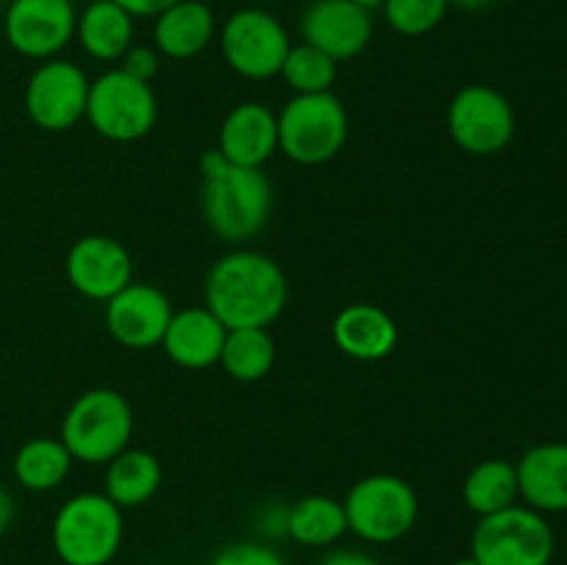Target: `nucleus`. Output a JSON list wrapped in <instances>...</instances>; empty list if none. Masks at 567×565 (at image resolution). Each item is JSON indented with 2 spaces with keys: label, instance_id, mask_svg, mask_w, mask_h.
<instances>
[{
  "label": "nucleus",
  "instance_id": "nucleus-1",
  "mask_svg": "<svg viewBox=\"0 0 567 565\" xmlns=\"http://www.w3.org/2000/svg\"><path fill=\"white\" fill-rule=\"evenodd\" d=\"M288 280L280 264L255 249H233L205 277V308L227 327H269L286 310Z\"/></svg>",
  "mask_w": 567,
  "mask_h": 565
},
{
  "label": "nucleus",
  "instance_id": "nucleus-7",
  "mask_svg": "<svg viewBox=\"0 0 567 565\" xmlns=\"http://www.w3.org/2000/svg\"><path fill=\"white\" fill-rule=\"evenodd\" d=\"M471 557L480 565H551L554 532L546 515L513 504L480 518L471 535Z\"/></svg>",
  "mask_w": 567,
  "mask_h": 565
},
{
  "label": "nucleus",
  "instance_id": "nucleus-5",
  "mask_svg": "<svg viewBox=\"0 0 567 565\" xmlns=\"http://www.w3.org/2000/svg\"><path fill=\"white\" fill-rule=\"evenodd\" d=\"M349 136V114L332 92L293 94L277 114V147L302 166L336 158Z\"/></svg>",
  "mask_w": 567,
  "mask_h": 565
},
{
  "label": "nucleus",
  "instance_id": "nucleus-38",
  "mask_svg": "<svg viewBox=\"0 0 567 565\" xmlns=\"http://www.w3.org/2000/svg\"><path fill=\"white\" fill-rule=\"evenodd\" d=\"M264 3H277V0H264Z\"/></svg>",
  "mask_w": 567,
  "mask_h": 565
},
{
  "label": "nucleus",
  "instance_id": "nucleus-6",
  "mask_svg": "<svg viewBox=\"0 0 567 565\" xmlns=\"http://www.w3.org/2000/svg\"><path fill=\"white\" fill-rule=\"evenodd\" d=\"M347 526L360 541L385 546L408 535L419 521V496L396 474H371L354 482L343 496Z\"/></svg>",
  "mask_w": 567,
  "mask_h": 565
},
{
  "label": "nucleus",
  "instance_id": "nucleus-12",
  "mask_svg": "<svg viewBox=\"0 0 567 565\" xmlns=\"http://www.w3.org/2000/svg\"><path fill=\"white\" fill-rule=\"evenodd\" d=\"M75 22L78 11L72 0H9L3 37L14 53L48 61L75 39Z\"/></svg>",
  "mask_w": 567,
  "mask_h": 565
},
{
  "label": "nucleus",
  "instance_id": "nucleus-20",
  "mask_svg": "<svg viewBox=\"0 0 567 565\" xmlns=\"http://www.w3.org/2000/svg\"><path fill=\"white\" fill-rule=\"evenodd\" d=\"M216 37V17L203 0H177L155 17L153 42L161 55L172 61H188L203 53Z\"/></svg>",
  "mask_w": 567,
  "mask_h": 565
},
{
  "label": "nucleus",
  "instance_id": "nucleus-32",
  "mask_svg": "<svg viewBox=\"0 0 567 565\" xmlns=\"http://www.w3.org/2000/svg\"><path fill=\"white\" fill-rule=\"evenodd\" d=\"M319 565H380L371 554L358 552V548H336L327 557H321Z\"/></svg>",
  "mask_w": 567,
  "mask_h": 565
},
{
  "label": "nucleus",
  "instance_id": "nucleus-39",
  "mask_svg": "<svg viewBox=\"0 0 567 565\" xmlns=\"http://www.w3.org/2000/svg\"><path fill=\"white\" fill-rule=\"evenodd\" d=\"M6 3H9V0H0V6H6Z\"/></svg>",
  "mask_w": 567,
  "mask_h": 565
},
{
  "label": "nucleus",
  "instance_id": "nucleus-40",
  "mask_svg": "<svg viewBox=\"0 0 567 565\" xmlns=\"http://www.w3.org/2000/svg\"><path fill=\"white\" fill-rule=\"evenodd\" d=\"M72 3H75V0H72Z\"/></svg>",
  "mask_w": 567,
  "mask_h": 565
},
{
  "label": "nucleus",
  "instance_id": "nucleus-14",
  "mask_svg": "<svg viewBox=\"0 0 567 565\" xmlns=\"http://www.w3.org/2000/svg\"><path fill=\"white\" fill-rule=\"evenodd\" d=\"M64 271L70 286L94 302H109L127 282H133L131 253L111 236L78 238L66 253Z\"/></svg>",
  "mask_w": 567,
  "mask_h": 565
},
{
  "label": "nucleus",
  "instance_id": "nucleus-13",
  "mask_svg": "<svg viewBox=\"0 0 567 565\" xmlns=\"http://www.w3.org/2000/svg\"><path fill=\"white\" fill-rule=\"evenodd\" d=\"M299 33L305 44H313L332 61H349L369 48L374 22L371 11L354 0H310L299 17Z\"/></svg>",
  "mask_w": 567,
  "mask_h": 565
},
{
  "label": "nucleus",
  "instance_id": "nucleus-15",
  "mask_svg": "<svg viewBox=\"0 0 567 565\" xmlns=\"http://www.w3.org/2000/svg\"><path fill=\"white\" fill-rule=\"evenodd\" d=\"M172 314L169 297L150 282H127L103 310L111 338L127 349L161 347Z\"/></svg>",
  "mask_w": 567,
  "mask_h": 565
},
{
  "label": "nucleus",
  "instance_id": "nucleus-4",
  "mask_svg": "<svg viewBox=\"0 0 567 565\" xmlns=\"http://www.w3.org/2000/svg\"><path fill=\"white\" fill-rule=\"evenodd\" d=\"M275 188L264 170L230 166L214 181H203L205 225L227 244H247L271 216Z\"/></svg>",
  "mask_w": 567,
  "mask_h": 565
},
{
  "label": "nucleus",
  "instance_id": "nucleus-2",
  "mask_svg": "<svg viewBox=\"0 0 567 565\" xmlns=\"http://www.w3.org/2000/svg\"><path fill=\"white\" fill-rule=\"evenodd\" d=\"M125 537L122 510L105 493L66 499L50 524V543L64 565H109Z\"/></svg>",
  "mask_w": 567,
  "mask_h": 565
},
{
  "label": "nucleus",
  "instance_id": "nucleus-10",
  "mask_svg": "<svg viewBox=\"0 0 567 565\" xmlns=\"http://www.w3.org/2000/svg\"><path fill=\"white\" fill-rule=\"evenodd\" d=\"M446 127L463 153L496 155L513 142L515 111L498 89L487 83H468L449 103Z\"/></svg>",
  "mask_w": 567,
  "mask_h": 565
},
{
  "label": "nucleus",
  "instance_id": "nucleus-21",
  "mask_svg": "<svg viewBox=\"0 0 567 565\" xmlns=\"http://www.w3.org/2000/svg\"><path fill=\"white\" fill-rule=\"evenodd\" d=\"M133 17L114 0H89L78 14L75 39L94 61H120L133 44Z\"/></svg>",
  "mask_w": 567,
  "mask_h": 565
},
{
  "label": "nucleus",
  "instance_id": "nucleus-19",
  "mask_svg": "<svg viewBox=\"0 0 567 565\" xmlns=\"http://www.w3.org/2000/svg\"><path fill=\"white\" fill-rule=\"evenodd\" d=\"M332 341L347 358L374 363L396 349L399 327L388 310L369 302H354L347 305L332 321Z\"/></svg>",
  "mask_w": 567,
  "mask_h": 565
},
{
  "label": "nucleus",
  "instance_id": "nucleus-16",
  "mask_svg": "<svg viewBox=\"0 0 567 565\" xmlns=\"http://www.w3.org/2000/svg\"><path fill=\"white\" fill-rule=\"evenodd\" d=\"M227 327L205 305L203 308H183L172 314L161 347H164L166 358L181 369L203 371L219 363Z\"/></svg>",
  "mask_w": 567,
  "mask_h": 565
},
{
  "label": "nucleus",
  "instance_id": "nucleus-33",
  "mask_svg": "<svg viewBox=\"0 0 567 565\" xmlns=\"http://www.w3.org/2000/svg\"><path fill=\"white\" fill-rule=\"evenodd\" d=\"M230 166L233 164L225 158V153H221L219 147L208 150V153H203V158H199V172H203V181H214V177H219L221 172H227Z\"/></svg>",
  "mask_w": 567,
  "mask_h": 565
},
{
  "label": "nucleus",
  "instance_id": "nucleus-28",
  "mask_svg": "<svg viewBox=\"0 0 567 565\" xmlns=\"http://www.w3.org/2000/svg\"><path fill=\"white\" fill-rule=\"evenodd\" d=\"M388 25L402 37H424L435 31L452 9L449 0H385L380 6Z\"/></svg>",
  "mask_w": 567,
  "mask_h": 565
},
{
  "label": "nucleus",
  "instance_id": "nucleus-35",
  "mask_svg": "<svg viewBox=\"0 0 567 565\" xmlns=\"http://www.w3.org/2000/svg\"><path fill=\"white\" fill-rule=\"evenodd\" d=\"M496 0H449V6H457V9L463 11H480V9H487V6H493Z\"/></svg>",
  "mask_w": 567,
  "mask_h": 565
},
{
  "label": "nucleus",
  "instance_id": "nucleus-34",
  "mask_svg": "<svg viewBox=\"0 0 567 565\" xmlns=\"http://www.w3.org/2000/svg\"><path fill=\"white\" fill-rule=\"evenodd\" d=\"M14 515H17L14 499H11V493L0 485V535L9 532V526L14 524Z\"/></svg>",
  "mask_w": 567,
  "mask_h": 565
},
{
  "label": "nucleus",
  "instance_id": "nucleus-37",
  "mask_svg": "<svg viewBox=\"0 0 567 565\" xmlns=\"http://www.w3.org/2000/svg\"><path fill=\"white\" fill-rule=\"evenodd\" d=\"M452 565H480V563H476L474 557H460V559H454Z\"/></svg>",
  "mask_w": 567,
  "mask_h": 565
},
{
  "label": "nucleus",
  "instance_id": "nucleus-27",
  "mask_svg": "<svg viewBox=\"0 0 567 565\" xmlns=\"http://www.w3.org/2000/svg\"><path fill=\"white\" fill-rule=\"evenodd\" d=\"M280 75L293 89V94L332 92V83L338 78V61L316 50L313 44H291Z\"/></svg>",
  "mask_w": 567,
  "mask_h": 565
},
{
  "label": "nucleus",
  "instance_id": "nucleus-22",
  "mask_svg": "<svg viewBox=\"0 0 567 565\" xmlns=\"http://www.w3.org/2000/svg\"><path fill=\"white\" fill-rule=\"evenodd\" d=\"M161 476L164 474L155 454L127 446L111 463H105L103 493L120 510L142 507L158 493Z\"/></svg>",
  "mask_w": 567,
  "mask_h": 565
},
{
  "label": "nucleus",
  "instance_id": "nucleus-36",
  "mask_svg": "<svg viewBox=\"0 0 567 565\" xmlns=\"http://www.w3.org/2000/svg\"><path fill=\"white\" fill-rule=\"evenodd\" d=\"M354 3L363 6V9H369V11H374V9H380V6L385 3V0H354Z\"/></svg>",
  "mask_w": 567,
  "mask_h": 565
},
{
  "label": "nucleus",
  "instance_id": "nucleus-26",
  "mask_svg": "<svg viewBox=\"0 0 567 565\" xmlns=\"http://www.w3.org/2000/svg\"><path fill=\"white\" fill-rule=\"evenodd\" d=\"M275 358L277 349L266 327H238V330H227L219 366L233 380L258 382L269 374Z\"/></svg>",
  "mask_w": 567,
  "mask_h": 565
},
{
  "label": "nucleus",
  "instance_id": "nucleus-3",
  "mask_svg": "<svg viewBox=\"0 0 567 565\" xmlns=\"http://www.w3.org/2000/svg\"><path fill=\"white\" fill-rule=\"evenodd\" d=\"M133 435V410L114 388H92L66 408L61 419V443L72 460L105 465L125 452Z\"/></svg>",
  "mask_w": 567,
  "mask_h": 565
},
{
  "label": "nucleus",
  "instance_id": "nucleus-25",
  "mask_svg": "<svg viewBox=\"0 0 567 565\" xmlns=\"http://www.w3.org/2000/svg\"><path fill=\"white\" fill-rule=\"evenodd\" d=\"M72 454L70 449L61 443V438H31V441L22 443L14 454V471L17 485H22L25 491L33 493H48L55 491L61 482L66 480L72 469Z\"/></svg>",
  "mask_w": 567,
  "mask_h": 565
},
{
  "label": "nucleus",
  "instance_id": "nucleus-18",
  "mask_svg": "<svg viewBox=\"0 0 567 565\" xmlns=\"http://www.w3.org/2000/svg\"><path fill=\"white\" fill-rule=\"evenodd\" d=\"M518 491L537 513H567V443H537L515 463Z\"/></svg>",
  "mask_w": 567,
  "mask_h": 565
},
{
  "label": "nucleus",
  "instance_id": "nucleus-24",
  "mask_svg": "<svg viewBox=\"0 0 567 565\" xmlns=\"http://www.w3.org/2000/svg\"><path fill=\"white\" fill-rule=\"evenodd\" d=\"M518 471L515 463L502 458H491L476 463L463 482V502L480 518L518 504Z\"/></svg>",
  "mask_w": 567,
  "mask_h": 565
},
{
  "label": "nucleus",
  "instance_id": "nucleus-9",
  "mask_svg": "<svg viewBox=\"0 0 567 565\" xmlns=\"http://www.w3.org/2000/svg\"><path fill=\"white\" fill-rule=\"evenodd\" d=\"M219 48L233 72L249 81H269L280 75L291 39L269 11L238 9L219 28Z\"/></svg>",
  "mask_w": 567,
  "mask_h": 565
},
{
  "label": "nucleus",
  "instance_id": "nucleus-30",
  "mask_svg": "<svg viewBox=\"0 0 567 565\" xmlns=\"http://www.w3.org/2000/svg\"><path fill=\"white\" fill-rule=\"evenodd\" d=\"M120 70L136 81L150 83L158 72V50L147 48V44H131L120 59Z\"/></svg>",
  "mask_w": 567,
  "mask_h": 565
},
{
  "label": "nucleus",
  "instance_id": "nucleus-31",
  "mask_svg": "<svg viewBox=\"0 0 567 565\" xmlns=\"http://www.w3.org/2000/svg\"><path fill=\"white\" fill-rule=\"evenodd\" d=\"M114 3L122 6L133 20H150V17L155 20V17L164 14L169 6H175L177 0H114Z\"/></svg>",
  "mask_w": 567,
  "mask_h": 565
},
{
  "label": "nucleus",
  "instance_id": "nucleus-11",
  "mask_svg": "<svg viewBox=\"0 0 567 565\" xmlns=\"http://www.w3.org/2000/svg\"><path fill=\"white\" fill-rule=\"evenodd\" d=\"M89 83L92 81L75 61H64L59 55L39 61L22 94L28 120L50 133L70 131L86 116Z\"/></svg>",
  "mask_w": 567,
  "mask_h": 565
},
{
  "label": "nucleus",
  "instance_id": "nucleus-29",
  "mask_svg": "<svg viewBox=\"0 0 567 565\" xmlns=\"http://www.w3.org/2000/svg\"><path fill=\"white\" fill-rule=\"evenodd\" d=\"M210 565H286L277 548L258 541H238L219 548L210 559Z\"/></svg>",
  "mask_w": 567,
  "mask_h": 565
},
{
  "label": "nucleus",
  "instance_id": "nucleus-23",
  "mask_svg": "<svg viewBox=\"0 0 567 565\" xmlns=\"http://www.w3.org/2000/svg\"><path fill=\"white\" fill-rule=\"evenodd\" d=\"M349 532L343 502L332 496H302L286 510V535L308 548H327Z\"/></svg>",
  "mask_w": 567,
  "mask_h": 565
},
{
  "label": "nucleus",
  "instance_id": "nucleus-17",
  "mask_svg": "<svg viewBox=\"0 0 567 565\" xmlns=\"http://www.w3.org/2000/svg\"><path fill=\"white\" fill-rule=\"evenodd\" d=\"M219 150L233 166L264 170L277 153V114L264 103H241L219 127Z\"/></svg>",
  "mask_w": 567,
  "mask_h": 565
},
{
  "label": "nucleus",
  "instance_id": "nucleus-8",
  "mask_svg": "<svg viewBox=\"0 0 567 565\" xmlns=\"http://www.w3.org/2000/svg\"><path fill=\"white\" fill-rule=\"evenodd\" d=\"M86 120L109 142H138L155 127L158 100L150 83L114 66L89 83Z\"/></svg>",
  "mask_w": 567,
  "mask_h": 565
}]
</instances>
